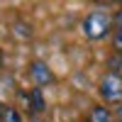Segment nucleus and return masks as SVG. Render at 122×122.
Returning <instances> with one entry per match:
<instances>
[{
	"instance_id": "obj_4",
	"label": "nucleus",
	"mask_w": 122,
	"mask_h": 122,
	"mask_svg": "<svg viewBox=\"0 0 122 122\" xmlns=\"http://www.w3.org/2000/svg\"><path fill=\"white\" fill-rule=\"evenodd\" d=\"M44 107H46V103H44L42 88H32V93H29V110H34L39 115V112H44Z\"/></svg>"
},
{
	"instance_id": "obj_9",
	"label": "nucleus",
	"mask_w": 122,
	"mask_h": 122,
	"mask_svg": "<svg viewBox=\"0 0 122 122\" xmlns=\"http://www.w3.org/2000/svg\"><path fill=\"white\" fill-rule=\"evenodd\" d=\"M115 22H117V27H122V10L117 12V17H115Z\"/></svg>"
},
{
	"instance_id": "obj_6",
	"label": "nucleus",
	"mask_w": 122,
	"mask_h": 122,
	"mask_svg": "<svg viewBox=\"0 0 122 122\" xmlns=\"http://www.w3.org/2000/svg\"><path fill=\"white\" fill-rule=\"evenodd\" d=\"M0 122H22V115H20L17 107H5L3 120H0Z\"/></svg>"
},
{
	"instance_id": "obj_10",
	"label": "nucleus",
	"mask_w": 122,
	"mask_h": 122,
	"mask_svg": "<svg viewBox=\"0 0 122 122\" xmlns=\"http://www.w3.org/2000/svg\"><path fill=\"white\" fill-rule=\"evenodd\" d=\"M5 107H7V105H3V100H0V120H3V112H5Z\"/></svg>"
},
{
	"instance_id": "obj_1",
	"label": "nucleus",
	"mask_w": 122,
	"mask_h": 122,
	"mask_svg": "<svg viewBox=\"0 0 122 122\" xmlns=\"http://www.w3.org/2000/svg\"><path fill=\"white\" fill-rule=\"evenodd\" d=\"M110 25H112V20H110L107 12H90L86 20H83V32L88 39H103L107 32H110Z\"/></svg>"
},
{
	"instance_id": "obj_2",
	"label": "nucleus",
	"mask_w": 122,
	"mask_h": 122,
	"mask_svg": "<svg viewBox=\"0 0 122 122\" xmlns=\"http://www.w3.org/2000/svg\"><path fill=\"white\" fill-rule=\"evenodd\" d=\"M100 95H103L107 103H117L122 100V78L120 73H112V71H107L100 81Z\"/></svg>"
},
{
	"instance_id": "obj_5",
	"label": "nucleus",
	"mask_w": 122,
	"mask_h": 122,
	"mask_svg": "<svg viewBox=\"0 0 122 122\" xmlns=\"http://www.w3.org/2000/svg\"><path fill=\"white\" fill-rule=\"evenodd\" d=\"M90 122H110V110L103 105H95L90 110Z\"/></svg>"
},
{
	"instance_id": "obj_8",
	"label": "nucleus",
	"mask_w": 122,
	"mask_h": 122,
	"mask_svg": "<svg viewBox=\"0 0 122 122\" xmlns=\"http://www.w3.org/2000/svg\"><path fill=\"white\" fill-rule=\"evenodd\" d=\"M112 73H122V54H117V59H112Z\"/></svg>"
},
{
	"instance_id": "obj_11",
	"label": "nucleus",
	"mask_w": 122,
	"mask_h": 122,
	"mask_svg": "<svg viewBox=\"0 0 122 122\" xmlns=\"http://www.w3.org/2000/svg\"><path fill=\"white\" fill-rule=\"evenodd\" d=\"M117 115H120V122H122V105L117 107Z\"/></svg>"
},
{
	"instance_id": "obj_3",
	"label": "nucleus",
	"mask_w": 122,
	"mask_h": 122,
	"mask_svg": "<svg viewBox=\"0 0 122 122\" xmlns=\"http://www.w3.org/2000/svg\"><path fill=\"white\" fill-rule=\"evenodd\" d=\"M29 76H32V81H34L37 88H44V86H49L54 81L51 68H49L44 61H32V66H29Z\"/></svg>"
},
{
	"instance_id": "obj_7",
	"label": "nucleus",
	"mask_w": 122,
	"mask_h": 122,
	"mask_svg": "<svg viewBox=\"0 0 122 122\" xmlns=\"http://www.w3.org/2000/svg\"><path fill=\"white\" fill-rule=\"evenodd\" d=\"M112 46H115V51L117 54H122V27L115 32V37H112Z\"/></svg>"
}]
</instances>
